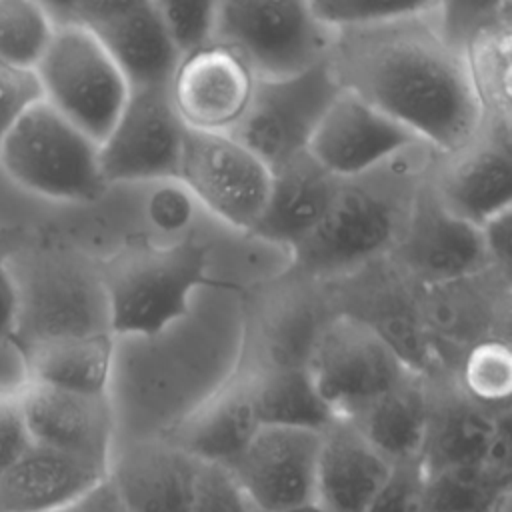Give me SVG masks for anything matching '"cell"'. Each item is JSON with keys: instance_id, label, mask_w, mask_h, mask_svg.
<instances>
[{"instance_id": "cell-1", "label": "cell", "mask_w": 512, "mask_h": 512, "mask_svg": "<svg viewBox=\"0 0 512 512\" xmlns=\"http://www.w3.org/2000/svg\"><path fill=\"white\" fill-rule=\"evenodd\" d=\"M420 16L344 30L334 40L332 68L344 88L408 128L422 144L454 154L476 140L484 108L466 56Z\"/></svg>"}, {"instance_id": "cell-2", "label": "cell", "mask_w": 512, "mask_h": 512, "mask_svg": "<svg viewBox=\"0 0 512 512\" xmlns=\"http://www.w3.org/2000/svg\"><path fill=\"white\" fill-rule=\"evenodd\" d=\"M8 266L14 288L12 340L20 350L110 332L100 266L90 256L28 230Z\"/></svg>"}, {"instance_id": "cell-3", "label": "cell", "mask_w": 512, "mask_h": 512, "mask_svg": "<svg viewBox=\"0 0 512 512\" xmlns=\"http://www.w3.org/2000/svg\"><path fill=\"white\" fill-rule=\"evenodd\" d=\"M98 266L114 338L166 332L190 314L194 290L206 284V250L192 240L134 246Z\"/></svg>"}, {"instance_id": "cell-4", "label": "cell", "mask_w": 512, "mask_h": 512, "mask_svg": "<svg viewBox=\"0 0 512 512\" xmlns=\"http://www.w3.org/2000/svg\"><path fill=\"white\" fill-rule=\"evenodd\" d=\"M0 176L26 196L68 206L96 202L108 188L98 142L42 100L2 140Z\"/></svg>"}, {"instance_id": "cell-5", "label": "cell", "mask_w": 512, "mask_h": 512, "mask_svg": "<svg viewBox=\"0 0 512 512\" xmlns=\"http://www.w3.org/2000/svg\"><path fill=\"white\" fill-rule=\"evenodd\" d=\"M304 366L318 396L338 420L356 418L412 376L398 348L354 316L320 324L310 338Z\"/></svg>"}, {"instance_id": "cell-6", "label": "cell", "mask_w": 512, "mask_h": 512, "mask_svg": "<svg viewBox=\"0 0 512 512\" xmlns=\"http://www.w3.org/2000/svg\"><path fill=\"white\" fill-rule=\"evenodd\" d=\"M336 34L296 0L216 2L214 42L232 50L256 76L300 74L330 58Z\"/></svg>"}, {"instance_id": "cell-7", "label": "cell", "mask_w": 512, "mask_h": 512, "mask_svg": "<svg viewBox=\"0 0 512 512\" xmlns=\"http://www.w3.org/2000/svg\"><path fill=\"white\" fill-rule=\"evenodd\" d=\"M34 74L42 102L98 144L130 96V86L110 54L78 24H56Z\"/></svg>"}, {"instance_id": "cell-8", "label": "cell", "mask_w": 512, "mask_h": 512, "mask_svg": "<svg viewBox=\"0 0 512 512\" xmlns=\"http://www.w3.org/2000/svg\"><path fill=\"white\" fill-rule=\"evenodd\" d=\"M340 88L330 58L288 78L256 80L250 104L230 136L272 172L306 154Z\"/></svg>"}, {"instance_id": "cell-9", "label": "cell", "mask_w": 512, "mask_h": 512, "mask_svg": "<svg viewBox=\"0 0 512 512\" xmlns=\"http://www.w3.org/2000/svg\"><path fill=\"white\" fill-rule=\"evenodd\" d=\"M56 24L92 32L124 74L130 90L168 88L180 62L156 2L80 0L44 2Z\"/></svg>"}, {"instance_id": "cell-10", "label": "cell", "mask_w": 512, "mask_h": 512, "mask_svg": "<svg viewBox=\"0 0 512 512\" xmlns=\"http://www.w3.org/2000/svg\"><path fill=\"white\" fill-rule=\"evenodd\" d=\"M176 182L222 222L252 232L264 212L272 172L230 134L188 130Z\"/></svg>"}, {"instance_id": "cell-11", "label": "cell", "mask_w": 512, "mask_h": 512, "mask_svg": "<svg viewBox=\"0 0 512 512\" xmlns=\"http://www.w3.org/2000/svg\"><path fill=\"white\" fill-rule=\"evenodd\" d=\"M188 128L168 88L130 90L112 130L98 144L104 182H170L178 178Z\"/></svg>"}, {"instance_id": "cell-12", "label": "cell", "mask_w": 512, "mask_h": 512, "mask_svg": "<svg viewBox=\"0 0 512 512\" xmlns=\"http://www.w3.org/2000/svg\"><path fill=\"white\" fill-rule=\"evenodd\" d=\"M320 432L260 426L228 468L254 512H282L314 502Z\"/></svg>"}, {"instance_id": "cell-13", "label": "cell", "mask_w": 512, "mask_h": 512, "mask_svg": "<svg viewBox=\"0 0 512 512\" xmlns=\"http://www.w3.org/2000/svg\"><path fill=\"white\" fill-rule=\"evenodd\" d=\"M414 144H422L418 136L342 86L320 118L306 154L334 178L354 180Z\"/></svg>"}, {"instance_id": "cell-14", "label": "cell", "mask_w": 512, "mask_h": 512, "mask_svg": "<svg viewBox=\"0 0 512 512\" xmlns=\"http://www.w3.org/2000/svg\"><path fill=\"white\" fill-rule=\"evenodd\" d=\"M256 76L222 44L180 58L168 84L170 102L192 132L230 134L244 116Z\"/></svg>"}, {"instance_id": "cell-15", "label": "cell", "mask_w": 512, "mask_h": 512, "mask_svg": "<svg viewBox=\"0 0 512 512\" xmlns=\"http://www.w3.org/2000/svg\"><path fill=\"white\" fill-rule=\"evenodd\" d=\"M394 226V210L384 196L340 180L326 214L294 258L308 272L342 270L382 252L394 238Z\"/></svg>"}, {"instance_id": "cell-16", "label": "cell", "mask_w": 512, "mask_h": 512, "mask_svg": "<svg viewBox=\"0 0 512 512\" xmlns=\"http://www.w3.org/2000/svg\"><path fill=\"white\" fill-rule=\"evenodd\" d=\"M18 398L32 444L108 470L116 446V416L108 394H82L28 382Z\"/></svg>"}, {"instance_id": "cell-17", "label": "cell", "mask_w": 512, "mask_h": 512, "mask_svg": "<svg viewBox=\"0 0 512 512\" xmlns=\"http://www.w3.org/2000/svg\"><path fill=\"white\" fill-rule=\"evenodd\" d=\"M202 464L164 438L114 446L106 480L124 512H192Z\"/></svg>"}, {"instance_id": "cell-18", "label": "cell", "mask_w": 512, "mask_h": 512, "mask_svg": "<svg viewBox=\"0 0 512 512\" xmlns=\"http://www.w3.org/2000/svg\"><path fill=\"white\" fill-rule=\"evenodd\" d=\"M508 426L498 410H488L468 396L434 400L428 396V418L418 466L424 476L478 464L508 466Z\"/></svg>"}, {"instance_id": "cell-19", "label": "cell", "mask_w": 512, "mask_h": 512, "mask_svg": "<svg viewBox=\"0 0 512 512\" xmlns=\"http://www.w3.org/2000/svg\"><path fill=\"white\" fill-rule=\"evenodd\" d=\"M398 254L400 262L426 282L458 280L488 262L480 228L448 212L434 190L414 202Z\"/></svg>"}, {"instance_id": "cell-20", "label": "cell", "mask_w": 512, "mask_h": 512, "mask_svg": "<svg viewBox=\"0 0 512 512\" xmlns=\"http://www.w3.org/2000/svg\"><path fill=\"white\" fill-rule=\"evenodd\" d=\"M260 420L252 396L250 372L230 376L164 440L200 464L228 470L248 448Z\"/></svg>"}, {"instance_id": "cell-21", "label": "cell", "mask_w": 512, "mask_h": 512, "mask_svg": "<svg viewBox=\"0 0 512 512\" xmlns=\"http://www.w3.org/2000/svg\"><path fill=\"white\" fill-rule=\"evenodd\" d=\"M392 468L352 422L334 418L320 432L314 502L326 512H364Z\"/></svg>"}, {"instance_id": "cell-22", "label": "cell", "mask_w": 512, "mask_h": 512, "mask_svg": "<svg viewBox=\"0 0 512 512\" xmlns=\"http://www.w3.org/2000/svg\"><path fill=\"white\" fill-rule=\"evenodd\" d=\"M108 470L82 458L32 444L0 476V512H56L106 480Z\"/></svg>"}, {"instance_id": "cell-23", "label": "cell", "mask_w": 512, "mask_h": 512, "mask_svg": "<svg viewBox=\"0 0 512 512\" xmlns=\"http://www.w3.org/2000/svg\"><path fill=\"white\" fill-rule=\"evenodd\" d=\"M434 194L460 220L482 228L512 204V160L506 144L470 142L452 154Z\"/></svg>"}, {"instance_id": "cell-24", "label": "cell", "mask_w": 512, "mask_h": 512, "mask_svg": "<svg viewBox=\"0 0 512 512\" xmlns=\"http://www.w3.org/2000/svg\"><path fill=\"white\" fill-rule=\"evenodd\" d=\"M338 184L340 180L308 154L272 170L268 200L252 234L284 244L294 252L320 224Z\"/></svg>"}, {"instance_id": "cell-25", "label": "cell", "mask_w": 512, "mask_h": 512, "mask_svg": "<svg viewBox=\"0 0 512 512\" xmlns=\"http://www.w3.org/2000/svg\"><path fill=\"white\" fill-rule=\"evenodd\" d=\"M114 350L116 338L110 332H100L42 342L22 350V354L32 384L82 394H108Z\"/></svg>"}, {"instance_id": "cell-26", "label": "cell", "mask_w": 512, "mask_h": 512, "mask_svg": "<svg viewBox=\"0 0 512 512\" xmlns=\"http://www.w3.org/2000/svg\"><path fill=\"white\" fill-rule=\"evenodd\" d=\"M428 418V394L410 376L364 408L352 422L392 466L418 462Z\"/></svg>"}, {"instance_id": "cell-27", "label": "cell", "mask_w": 512, "mask_h": 512, "mask_svg": "<svg viewBox=\"0 0 512 512\" xmlns=\"http://www.w3.org/2000/svg\"><path fill=\"white\" fill-rule=\"evenodd\" d=\"M256 414L262 426L322 432L334 416L318 396L304 362H276L250 372Z\"/></svg>"}, {"instance_id": "cell-28", "label": "cell", "mask_w": 512, "mask_h": 512, "mask_svg": "<svg viewBox=\"0 0 512 512\" xmlns=\"http://www.w3.org/2000/svg\"><path fill=\"white\" fill-rule=\"evenodd\" d=\"M510 498V468L462 466L424 476L422 512H502Z\"/></svg>"}, {"instance_id": "cell-29", "label": "cell", "mask_w": 512, "mask_h": 512, "mask_svg": "<svg viewBox=\"0 0 512 512\" xmlns=\"http://www.w3.org/2000/svg\"><path fill=\"white\" fill-rule=\"evenodd\" d=\"M56 22L44 2L0 0V62L20 70H36Z\"/></svg>"}, {"instance_id": "cell-30", "label": "cell", "mask_w": 512, "mask_h": 512, "mask_svg": "<svg viewBox=\"0 0 512 512\" xmlns=\"http://www.w3.org/2000/svg\"><path fill=\"white\" fill-rule=\"evenodd\" d=\"M464 396L494 410L510 398L512 390V354L500 340L478 342L464 360L462 368Z\"/></svg>"}, {"instance_id": "cell-31", "label": "cell", "mask_w": 512, "mask_h": 512, "mask_svg": "<svg viewBox=\"0 0 512 512\" xmlns=\"http://www.w3.org/2000/svg\"><path fill=\"white\" fill-rule=\"evenodd\" d=\"M436 4L394 0H320L310 2L314 16L334 34L362 30L426 14Z\"/></svg>"}, {"instance_id": "cell-32", "label": "cell", "mask_w": 512, "mask_h": 512, "mask_svg": "<svg viewBox=\"0 0 512 512\" xmlns=\"http://www.w3.org/2000/svg\"><path fill=\"white\" fill-rule=\"evenodd\" d=\"M166 34L184 58L214 42L216 2L204 0H160L156 2Z\"/></svg>"}, {"instance_id": "cell-33", "label": "cell", "mask_w": 512, "mask_h": 512, "mask_svg": "<svg viewBox=\"0 0 512 512\" xmlns=\"http://www.w3.org/2000/svg\"><path fill=\"white\" fill-rule=\"evenodd\" d=\"M40 100V84L32 70L0 62V144L14 124Z\"/></svg>"}, {"instance_id": "cell-34", "label": "cell", "mask_w": 512, "mask_h": 512, "mask_svg": "<svg viewBox=\"0 0 512 512\" xmlns=\"http://www.w3.org/2000/svg\"><path fill=\"white\" fill-rule=\"evenodd\" d=\"M192 512H252V508L228 470L202 464Z\"/></svg>"}, {"instance_id": "cell-35", "label": "cell", "mask_w": 512, "mask_h": 512, "mask_svg": "<svg viewBox=\"0 0 512 512\" xmlns=\"http://www.w3.org/2000/svg\"><path fill=\"white\" fill-rule=\"evenodd\" d=\"M424 474L418 462L400 464L364 512H422Z\"/></svg>"}, {"instance_id": "cell-36", "label": "cell", "mask_w": 512, "mask_h": 512, "mask_svg": "<svg viewBox=\"0 0 512 512\" xmlns=\"http://www.w3.org/2000/svg\"><path fill=\"white\" fill-rule=\"evenodd\" d=\"M32 446L18 394H0V476Z\"/></svg>"}, {"instance_id": "cell-37", "label": "cell", "mask_w": 512, "mask_h": 512, "mask_svg": "<svg viewBox=\"0 0 512 512\" xmlns=\"http://www.w3.org/2000/svg\"><path fill=\"white\" fill-rule=\"evenodd\" d=\"M192 196L176 180L160 182V188L152 194L148 202L150 220L168 232H174L190 222L192 218Z\"/></svg>"}, {"instance_id": "cell-38", "label": "cell", "mask_w": 512, "mask_h": 512, "mask_svg": "<svg viewBox=\"0 0 512 512\" xmlns=\"http://www.w3.org/2000/svg\"><path fill=\"white\" fill-rule=\"evenodd\" d=\"M26 228L0 220V338L12 340L14 330V288L10 278V254L26 238Z\"/></svg>"}, {"instance_id": "cell-39", "label": "cell", "mask_w": 512, "mask_h": 512, "mask_svg": "<svg viewBox=\"0 0 512 512\" xmlns=\"http://www.w3.org/2000/svg\"><path fill=\"white\" fill-rule=\"evenodd\" d=\"M26 362L18 344L0 338V394H20L26 386Z\"/></svg>"}, {"instance_id": "cell-40", "label": "cell", "mask_w": 512, "mask_h": 512, "mask_svg": "<svg viewBox=\"0 0 512 512\" xmlns=\"http://www.w3.org/2000/svg\"><path fill=\"white\" fill-rule=\"evenodd\" d=\"M480 234H482V242H484V250H486L488 260L492 258L496 264H500L508 270V264H510V236H512L510 212L500 214L494 220H490L488 224H484L480 228Z\"/></svg>"}, {"instance_id": "cell-41", "label": "cell", "mask_w": 512, "mask_h": 512, "mask_svg": "<svg viewBox=\"0 0 512 512\" xmlns=\"http://www.w3.org/2000/svg\"><path fill=\"white\" fill-rule=\"evenodd\" d=\"M56 512H124V510H122L112 486L108 484V480H104L82 500H78L62 510H56Z\"/></svg>"}, {"instance_id": "cell-42", "label": "cell", "mask_w": 512, "mask_h": 512, "mask_svg": "<svg viewBox=\"0 0 512 512\" xmlns=\"http://www.w3.org/2000/svg\"><path fill=\"white\" fill-rule=\"evenodd\" d=\"M254 512V510H252ZM282 512H326L324 508H320L316 502L312 504H304V506H296V508H290V510H282Z\"/></svg>"}]
</instances>
